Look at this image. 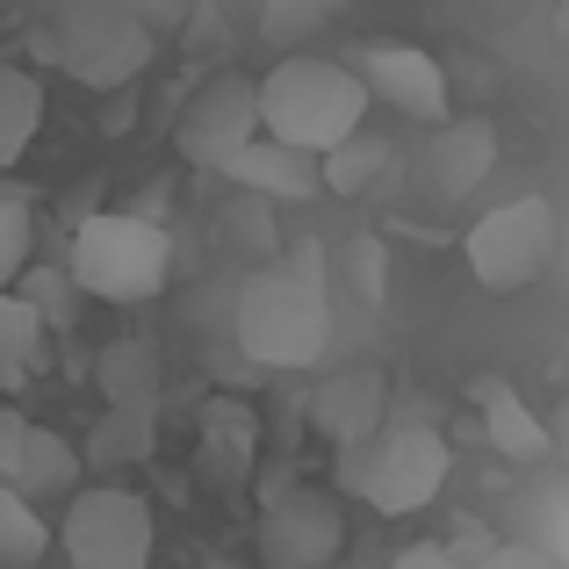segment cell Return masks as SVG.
Returning <instances> with one entry per match:
<instances>
[{"mask_svg": "<svg viewBox=\"0 0 569 569\" xmlns=\"http://www.w3.org/2000/svg\"><path fill=\"white\" fill-rule=\"evenodd\" d=\"M238 347L252 368H318L332 347V274L318 246H289L238 289Z\"/></svg>", "mask_w": 569, "mask_h": 569, "instance_id": "obj_1", "label": "cell"}, {"mask_svg": "<svg viewBox=\"0 0 569 569\" xmlns=\"http://www.w3.org/2000/svg\"><path fill=\"white\" fill-rule=\"evenodd\" d=\"M252 101H260V138L310 159H325L368 123V94L347 72V58H310V51L274 58L267 80H252Z\"/></svg>", "mask_w": 569, "mask_h": 569, "instance_id": "obj_2", "label": "cell"}, {"mask_svg": "<svg viewBox=\"0 0 569 569\" xmlns=\"http://www.w3.org/2000/svg\"><path fill=\"white\" fill-rule=\"evenodd\" d=\"M72 289L94 303H152L173 281V238L159 217L144 209H94L72 231V260H66Z\"/></svg>", "mask_w": 569, "mask_h": 569, "instance_id": "obj_3", "label": "cell"}, {"mask_svg": "<svg viewBox=\"0 0 569 569\" xmlns=\"http://www.w3.org/2000/svg\"><path fill=\"white\" fill-rule=\"evenodd\" d=\"M339 483L382 519L426 512V505L447 490V440L432 426H418V418H397V426H382L376 440H361V447L339 455Z\"/></svg>", "mask_w": 569, "mask_h": 569, "instance_id": "obj_4", "label": "cell"}, {"mask_svg": "<svg viewBox=\"0 0 569 569\" xmlns=\"http://www.w3.org/2000/svg\"><path fill=\"white\" fill-rule=\"evenodd\" d=\"M43 51H51L58 72L80 80L87 94H130V87L144 80V66H152V29L130 8H116V0H80V8H66L51 22Z\"/></svg>", "mask_w": 569, "mask_h": 569, "instance_id": "obj_5", "label": "cell"}, {"mask_svg": "<svg viewBox=\"0 0 569 569\" xmlns=\"http://www.w3.org/2000/svg\"><path fill=\"white\" fill-rule=\"evenodd\" d=\"M461 252H469V274L490 296L533 289L548 274V260H556V202L548 194H512V202L483 209L469 223V238H461Z\"/></svg>", "mask_w": 569, "mask_h": 569, "instance_id": "obj_6", "label": "cell"}, {"mask_svg": "<svg viewBox=\"0 0 569 569\" xmlns=\"http://www.w3.org/2000/svg\"><path fill=\"white\" fill-rule=\"evenodd\" d=\"M51 541L66 548L72 569H152V505L123 483H94V490H72L66 519L51 527Z\"/></svg>", "mask_w": 569, "mask_h": 569, "instance_id": "obj_7", "label": "cell"}, {"mask_svg": "<svg viewBox=\"0 0 569 569\" xmlns=\"http://www.w3.org/2000/svg\"><path fill=\"white\" fill-rule=\"evenodd\" d=\"M339 548H347V512H339L332 490L289 483L267 498V512H260V562L267 569H332Z\"/></svg>", "mask_w": 569, "mask_h": 569, "instance_id": "obj_8", "label": "cell"}, {"mask_svg": "<svg viewBox=\"0 0 569 569\" xmlns=\"http://www.w3.org/2000/svg\"><path fill=\"white\" fill-rule=\"evenodd\" d=\"M252 138H260V101H252L246 72H217L209 87H194V101L181 109V123H173V152L194 173H223Z\"/></svg>", "mask_w": 569, "mask_h": 569, "instance_id": "obj_9", "label": "cell"}, {"mask_svg": "<svg viewBox=\"0 0 569 569\" xmlns=\"http://www.w3.org/2000/svg\"><path fill=\"white\" fill-rule=\"evenodd\" d=\"M347 72L361 80L368 109H389V116H411V123L440 130L447 123V66L418 43H361L347 58Z\"/></svg>", "mask_w": 569, "mask_h": 569, "instance_id": "obj_10", "label": "cell"}, {"mask_svg": "<svg viewBox=\"0 0 569 569\" xmlns=\"http://www.w3.org/2000/svg\"><path fill=\"white\" fill-rule=\"evenodd\" d=\"M389 382L376 376V368H339L332 382H318V397H310V418H318V432L347 455V447L376 440V432L389 426Z\"/></svg>", "mask_w": 569, "mask_h": 569, "instance_id": "obj_11", "label": "cell"}, {"mask_svg": "<svg viewBox=\"0 0 569 569\" xmlns=\"http://www.w3.org/2000/svg\"><path fill=\"white\" fill-rule=\"evenodd\" d=\"M223 181H231L238 194H252V202H318V159L310 152H289V144H274V138H252L246 152L223 167Z\"/></svg>", "mask_w": 569, "mask_h": 569, "instance_id": "obj_12", "label": "cell"}, {"mask_svg": "<svg viewBox=\"0 0 569 569\" xmlns=\"http://www.w3.org/2000/svg\"><path fill=\"white\" fill-rule=\"evenodd\" d=\"M469 397H476V418H483L490 455H505V461H548L556 455V447H548V418L533 411L505 376H483Z\"/></svg>", "mask_w": 569, "mask_h": 569, "instance_id": "obj_13", "label": "cell"}, {"mask_svg": "<svg viewBox=\"0 0 569 569\" xmlns=\"http://www.w3.org/2000/svg\"><path fill=\"white\" fill-rule=\"evenodd\" d=\"M8 490H14V498H29L37 512H43V505H66L72 490H80V447H72L66 432H51V426H29L22 447H14Z\"/></svg>", "mask_w": 569, "mask_h": 569, "instance_id": "obj_14", "label": "cell"}, {"mask_svg": "<svg viewBox=\"0 0 569 569\" xmlns=\"http://www.w3.org/2000/svg\"><path fill=\"white\" fill-rule=\"evenodd\" d=\"M490 167H498V130H490L483 116H447V123L432 130V188H440L447 202H461Z\"/></svg>", "mask_w": 569, "mask_h": 569, "instance_id": "obj_15", "label": "cell"}, {"mask_svg": "<svg viewBox=\"0 0 569 569\" xmlns=\"http://www.w3.org/2000/svg\"><path fill=\"white\" fill-rule=\"evenodd\" d=\"M152 447H159V403H109L87 432V461H101V469H138V461H152Z\"/></svg>", "mask_w": 569, "mask_h": 569, "instance_id": "obj_16", "label": "cell"}, {"mask_svg": "<svg viewBox=\"0 0 569 569\" xmlns=\"http://www.w3.org/2000/svg\"><path fill=\"white\" fill-rule=\"evenodd\" d=\"M252 440H260V426H252V411L238 397L209 403V411H202V476H209V483H246Z\"/></svg>", "mask_w": 569, "mask_h": 569, "instance_id": "obj_17", "label": "cell"}, {"mask_svg": "<svg viewBox=\"0 0 569 569\" xmlns=\"http://www.w3.org/2000/svg\"><path fill=\"white\" fill-rule=\"evenodd\" d=\"M389 173H397V152H389L382 138H368V130H353L347 144H332V152L318 159V188L339 194V202H353V194L382 188Z\"/></svg>", "mask_w": 569, "mask_h": 569, "instance_id": "obj_18", "label": "cell"}, {"mask_svg": "<svg viewBox=\"0 0 569 569\" xmlns=\"http://www.w3.org/2000/svg\"><path fill=\"white\" fill-rule=\"evenodd\" d=\"M37 130H43V80L22 66H0V173L22 167Z\"/></svg>", "mask_w": 569, "mask_h": 569, "instance_id": "obj_19", "label": "cell"}, {"mask_svg": "<svg viewBox=\"0 0 569 569\" xmlns=\"http://www.w3.org/2000/svg\"><path fill=\"white\" fill-rule=\"evenodd\" d=\"M94 376L109 403H159V347L152 339H116Z\"/></svg>", "mask_w": 569, "mask_h": 569, "instance_id": "obj_20", "label": "cell"}, {"mask_svg": "<svg viewBox=\"0 0 569 569\" xmlns=\"http://www.w3.org/2000/svg\"><path fill=\"white\" fill-rule=\"evenodd\" d=\"M347 0H260V43L274 58H296L318 29H332V14Z\"/></svg>", "mask_w": 569, "mask_h": 569, "instance_id": "obj_21", "label": "cell"}, {"mask_svg": "<svg viewBox=\"0 0 569 569\" xmlns=\"http://www.w3.org/2000/svg\"><path fill=\"white\" fill-rule=\"evenodd\" d=\"M51 556V519L0 483V569H37Z\"/></svg>", "mask_w": 569, "mask_h": 569, "instance_id": "obj_22", "label": "cell"}, {"mask_svg": "<svg viewBox=\"0 0 569 569\" xmlns=\"http://www.w3.org/2000/svg\"><path fill=\"white\" fill-rule=\"evenodd\" d=\"M43 368V325L14 289H0V382H22Z\"/></svg>", "mask_w": 569, "mask_h": 569, "instance_id": "obj_23", "label": "cell"}, {"mask_svg": "<svg viewBox=\"0 0 569 569\" xmlns=\"http://www.w3.org/2000/svg\"><path fill=\"white\" fill-rule=\"evenodd\" d=\"M22 296L29 310H37V325L51 332V325H72V310H80V289H72L66 267H22Z\"/></svg>", "mask_w": 569, "mask_h": 569, "instance_id": "obj_24", "label": "cell"}, {"mask_svg": "<svg viewBox=\"0 0 569 569\" xmlns=\"http://www.w3.org/2000/svg\"><path fill=\"white\" fill-rule=\"evenodd\" d=\"M347 281H353V296H361L368 310L389 303V246L382 238H353L347 246Z\"/></svg>", "mask_w": 569, "mask_h": 569, "instance_id": "obj_25", "label": "cell"}, {"mask_svg": "<svg viewBox=\"0 0 569 569\" xmlns=\"http://www.w3.org/2000/svg\"><path fill=\"white\" fill-rule=\"evenodd\" d=\"M29 267V202L0 188V289H14Z\"/></svg>", "mask_w": 569, "mask_h": 569, "instance_id": "obj_26", "label": "cell"}, {"mask_svg": "<svg viewBox=\"0 0 569 569\" xmlns=\"http://www.w3.org/2000/svg\"><path fill=\"white\" fill-rule=\"evenodd\" d=\"M476 569H562V562L548 556L541 541H498V548H490V556L476 562Z\"/></svg>", "mask_w": 569, "mask_h": 569, "instance_id": "obj_27", "label": "cell"}, {"mask_svg": "<svg viewBox=\"0 0 569 569\" xmlns=\"http://www.w3.org/2000/svg\"><path fill=\"white\" fill-rule=\"evenodd\" d=\"M389 569H461V562L447 556V541H411L403 556H389Z\"/></svg>", "mask_w": 569, "mask_h": 569, "instance_id": "obj_28", "label": "cell"}, {"mask_svg": "<svg viewBox=\"0 0 569 569\" xmlns=\"http://www.w3.org/2000/svg\"><path fill=\"white\" fill-rule=\"evenodd\" d=\"M22 432H29V418L0 403V483H8V469H14V447H22Z\"/></svg>", "mask_w": 569, "mask_h": 569, "instance_id": "obj_29", "label": "cell"}, {"mask_svg": "<svg viewBox=\"0 0 569 569\" xmlns=\"http://www.w3.org/2000/svg\"><path fill=\"white\" fill-rule=\"evenodd\" d=\"M556 43L569 51V0H556Z\"/></svg>", "mask_w": 569, "mask_h": 569, "instance_id": "obj_30", "label": "cell"}]
</instances>
